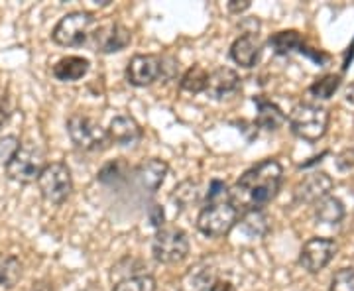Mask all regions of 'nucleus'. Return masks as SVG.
Here are the masks:
<instances>
[{
  "mask_svg": "<svg viewBox=\"0 0 354 291\" xmlns=\"http://www.w3.org/2000/svg\"><path fill=\"white\" fill-rule=\"evenodd\" d=\"M207 85H209V71L201 65H193L181 77V89L187 93H203L207 91Z\"/></svg>",
  "mask_w": 354,
  "mask_h": 291,
  "instance_id": "22",
  "label": "nucleus"
},
{
  "mask_svg": "<svg viewBox=\"0 0 354 291\" xmlns=\"http://www.w3.org/2000/svg\"><path fill=\"white\" fill-rule=\"evenodd\" d=\"M239 87H241V79L236 75V71H232L228 67H218L213 73H209L207 95L213 99H225Z\"/></svg>",
  "mask_w": 354,
  "mask_h": 291,
  "instance_id": "14",
  "label": "nucleus"
},
{
  "mask_svg": "<svg viewBox=\"0 0 354 291\" xmlns=\"http://www.w3.org/2000/svg\"><path fill=\"white\" fill-rule=\"evenodd\" d=\"M167 164L162 162V160H146L144 164H140L136 167V179L140 181V185L144 187V189L148 191H158L160 189V185L164 183L165 176H167Z\"/></svg>",
  "mask_w": 354,
  "mask_h": 291,
  "instance_id": "16",
  "label": "nucleus"
},
{
  "mask_svg": "<svg viewBox=\"0 0 354 291\" xmlns=\"http://www.w3.org/2000/svg\"><path fill=\"white\" fill-rule=\"evenodd\" d=\"M67 134L77 148L85 152H102L113 144L109 132L87 114H71L67 120Z\"/></svg>",
  "mask_w": 354,
  "mask_h": 291,
  "instance_id": "2",
  "label": "nucleus"
},
{
  "mask_svg": "<svg viewBox=\"0 0 354 291\" xmlns=\"http://www.w3.org/2000/svg\"><path fill=\"white\" fill-rule=\"evenodd\" d=\"M268 44H270V48L276 51L278 55H286V53H291V51L295 50L304 51V38L295 30L278 32V34H274L272 38L268 39Z\"/></svg>",
  "mask_w": 354,
  "mask_h": 291,
  "instance_id": "19",
  "label": "nucleus"
},
{
  "mask_svg": "<svg viewBox=\"0 0 354 291\" xmlns=\"http://www.w3.org/2000/svg\"><path fill=\"white\" fill-rule=\"evenodd\" d=\"M152 254L160 264H167V266L179 264L189 254V238L181 228H160L156 238H153Z\"/></svg>",
  "mask_w": 354,
  "mask_h": 291,
  "instance_id": "5",
  "label": "nucleus"
},
{
  "mask_svg": "<svg viewBox=\"0 0 354 291\" xmlns=\"http://www.w3.org/2000/svg\"><path fill=\"white\" fill-rule=\"evenodd\" d=\"M315 215L325 225H337V223H341L342 216H344V205H342L341 199L327 195V197H323L321 201L317 203Z\"/></svg>",
  "mask_w": 354,
  "mask_h": 291,
  "instance_id": "20",
  "label": "nucleus"
},
{
  "mask_svg": "<svg viewBox=\"0 0 354 291\" xmlns=\"http://www.w3.org/2000/svg\"><path fill=\"white\" fill-rule=\"evenodd\" d=\"M113 291H156V279L152 276H134L114 285Z\"/></svg>",
  "mask_w": 354,
  "mask_h": 291,
  "instance_id": "25",
  "label": "nucleus"
},
{
  "mask_svg": "<svg viewBox=\"0 0 354 291\" xmlns=\"http://www.w3.org/2000/svg\"><path fill=\"white\" fill-rule=\"evenodd\" d=\"M236 223H239V211L228 201L207 205L197 216V228L205 236L211 238L227 236Z\"/></svg>",
  "mask_w": 354,
  "mask_h": 291,
  "instance_id": "7",
  "label": "nucleus"
},
{
  "mask_svg": "<svg viewBox=\"0 0 354 291\" xmlns=\"http://www.w3.org/2000/svg\"><path fill=\"white\" fill-rule=\"evenodd\" d=\"M329 291H354V267H342V270H339L333 276Z\"/></svg>",
  "mask_w": 354,
  "mask_h": 291,
  "instance_id": "26",
  "label": "nucleus"
},
{
  "mask_svg": "<svg viewBox=\"0 0 354 291\" xmlns=\"http://www.w3.org/2000/svg\"><path fill=\"white\" fill-rule=\"evenodd\" d=\"M150 218H152L153 227H162L164 225V211H162V207L153 205L152 209H150Z\"/></svg>",
  "mask_w": 354,
  "mask_h": 291,
  "instance_id": "32",
  "label": "nucleus"
},
{
  "mask_svg": "<svg viewBox=\"0 0 354 291\" xmlns=\"http://www.w3.org/2000/svg\"><path fill=\"white\" fill-rule=\"evenodd\" d=\"M211 291H236V288L230 281H215L211 285Z\"/></svg>",
  "mask_w": 354,
  "mask_h": 291,
  "instance_id": "33",
  "label": "nucleus"
},
{
  "mask_svg": "<svg viewBox=\"0 0 354 291\" xmlns=\"http://www.w3.org/2000/svg\"><path fill=\"white\" fill-rule=\"evenodd\" d=\"M256 106H258V126L266 128V130H278L283 122H286V114L281 113L278 104H274L272 101H266L262 97L254 99Z\"/></svg>",
  "mask_w": 354,
  "mask_h": 291,
  "instance_id": "18",
  "label": "nucleus"
},
{
  "mask_svg": "<svg viewBox=\"0 0 354 291\" xmlns=\"http://www.w3.org/2000/svg\"><path fill=\"white\" fill-rule=\"evenodd\" d=\"M164 73V62L162 57L146 53V55H134L127 67V79L134 87H146L152 85L156 79Z\"/></svg>",
  "mask_w": 354,
  "mask_h": 291,
  "instance_id": "10",
  "label": "nucleus"
},
{
  "mask_svg": "<svg viewBox=\"0 0 354 291\" xmlns=\"http://www.w3.org/2000/svg\"><path fill=\"white\" fill-rule=\"evenodd\" d=\"M88 71V62L85 57H79V55H69L59 59L57 64L53 65V77L57 81H64V83H73L79 81L87 75Z\"/></svg>",
  "mask_w": 354,
  "mask_h": 291,
  "instance_id": "17",
  "label": "nucleus"
},
{
  "mask_svg": "<svg viewBox=\"0 0 354 291\" xmlns=\"http://www.w3.org/2000/svg\"><path fill=\"white\" fill-rule=\"evenodd\" d=\"M339 250L337 242L333 238H309L305 242L301 254H299V264L307 270L309 274H317L323 267L329 266V262L335 258Z\"/></svg>",
  "mask_w": 354,
  "mask_h": 291,
  "instance_id": "9",
  "label": "nucleus"
},
{
  "mask_svg": "<svg viewBox=\"0 0 354 291\" xmlns=\"http://www.w3.org/2000/svg\"><path fill=\"white\" fill-rule=\"evenodd\" d=\"M227 197V185H225L223 181H213L211 187H209V193H207V201H209V205H213V203H227L225 201Z\"/></svg>",
  "mask_w": 354,
  "mask_h": 291,
  "instance_id": "29",
  "label": "nucleus"
},
{
  "mask_svg": "<svg viewBox=\"0 0 354 291\" xmlns=\"http://www.w3.org/2000/svg\"><path fill=\"white\" fill-rule=\"evenodd\" d=\"M132 34L127 26L122 24H106L101 26L95 34H93V44L95 50L101 53H114V51H122L130 44Z\"/></svg>",
  "mask_w": 354,
  "mask_h": 291,
  "instance_id": "11",
  "label": "nucleus"
},
{
  "mask_svg": "<svg viewBox=\"0 0 354 291\" xmlns=\"http://www.w3.org/2000/svg\"><path fill=\"white\" fill-rule=\"evenodd\" d=\"M44 153L34 146H20L6 162V176L18 183L38 181L44 171Z\"/></svg>",
  "mask_w": 354,
  "mask_h": 291,
  "instance_id": "8",
  "label": "nucleus"
},
{
  "mask_svg": "<svg viewBox=\"0 0 354 291\" xmlns=\"http://www.w3.org/2000/svg\"><path fill=\"white\" fill-rule=\"evenodd\" d=\"M38 187L41 197L48 203L62 205L73 191L71 171L64 162H51L44 167L38 179Z\"/></svg>",
  "mask_w": 354,
  "mask_h": 291,
  "instance_id": "6",
  "label": "nucleus"
},
{
  "mask_svg": "<svg viewBox=\"0 0 354 291\" xmlns=\"http://www.w3.org/2000/svg\"><path fill=\"white\" fill-rule=\"evenodd\" d=\"M283 169L276 160H264L244 171L241 179L228 191V203L239 213L262 211L278 195Z\"/></svg>",
  "mask_w": 354,
  "mask_h": 291,
  "instance_id": "1",
  "label": "nucleus"
},
{
  "mask_svg": "<svg viewBox=\"0 0 354 291\" xmlns=\"http://www.w3.org/2000/svg\"><path fill=\"white\" fill-rule=\"evenodd\" d=\"M290 126L295 136L307 140V142H317L327 132L329 111L325 106L311 104V102L297 104L290 114Z\"/></svg>",
  "mask_w": 354,
  "mask_h": 291,
  "instance_id": "3",
  "label": "nucleus"
},
{
  "mask_svg": "<svg viewBox=\"0 0 354 291\" xmlns=\"http://www.w3.org/2000/svg\"><path fill=\"white\" fill-rule=\"evenodd\" d=\"M242 228L246 234L250 236H264L268 232V218L262 211H252V213H246L242 218Z\"/></svg>",
  "mask_w": 354,
  "mask_h": 291,
  "instance_id": "23",
  "label": "nucleus"
},
{
  "mask_svg": "<svg viewBox=\"0 0 354 291\" xmlns=\"http://www.w3.org/2000/svg\"><path fill=\"white\" fill-rule=\"evenodd\" d=\"M197 199V183L193 181H183L181 185H177L174 193V201L179 203L181 207H187L189 203Z\"/></svg>",
  "mask_w": 354,
  "mask_h": 291,
  "instance_id": "27",
  "label": "nucleus"
},
{
  "mask_svg": "<svg viewBox=\"0 0 354 291\" xmlns=\"http://www.w3.org/2000/svg\"><path fill=\"white\" fill-rule=\"evenodd\" d=\"M22 278V264L16 256H0V288L12 290Z\"/></svg>",
  "mask_w": 354,
  "mask_h": 291,
  "instance_id": "21",
  "label": "nucleus"
},
{
  "mask_svg": "<svg viewBox=\"0 0 354 291\" xmlns=\"http://www.w3.org/2000/svg\"><path fill=\"white\" fill-rule=\"evenodd\" d=\"M124 169H127V164L116 160V162H111L102 167V171L99 173V179L104 181V183H113V181H118V179L124 176Z\"/></svg>",
  "mask_w": 354,
  "mask_h": 291,
  "instance_id": "28",
  "label": "nucleus"
},
{
  "mask_svg": "<svg viewBox=\"0 0 354 291\" xmlns=\"http://www.w3.org/2000/svg\"><path fill=\"white\" fill-rule=\"evenodd\" d=\"M248 8H250V0H232V2H228V10L234 14L244 12Z\"/></svg>",
  "mask_w": 354,
  "mask_h": 291,
  "instance_id": "31",
  "label": "nucleus"
},
{
  "mask_svg": "<svg viewBox=\"0 0 354 291\" xmlns=\"http://www.w3.org/2000/svg\"><path fill=\"white\" fill-rule=\"evenodd\" d=\"M230 57L241 65V67L250 69V67L258 64V57H260V41L256 39L254 34H244V36H241V38L232 44Z\"/></svg>",
  "mask_w": 354,
  "mask_h": 291,
  "instance_id": "15",
  "label": "nucleus"
},
{
  "mask_svg": "<svg viewBox=\"0 0 354 291\" xmlns=\"http://www.w3.org/2000/svg\"><path fill=\"white\" fill-rule=\"evenodd\" d=\"M93 28H95V16L91 12H69L65 14L64 18L55 24L53 28V41L65 46V48H77V46H83L91 34H93Z\"/></svg>",
  "mask_w": 354,
  "mask_h": 291,
  "instance_id": "4",
  "label": "nucleus"
},
{
  "mask_svg": "<svg viewBox=\"0 0 354 291\" xmlns=\"http://www.w3.org/2000/svg\"><path fill=\"white\" fill-rule=\"evenodd\" d=\"M106 132H109L111 142L118 144V146H134L142 138V128H140V124L132 116H127V114L114 116Z\"/></svg>",
  "mask_w": 354,
  "mask_h": 291,
  "instance_id": "12",
  "label": "nucleus"
},
{
  "mask_svg": "<svg viewBox=\"0 0 354 291\" xmlns=\"http://www.w3.org/2000/svg\"><path fill=\"white\" fill-rule=\"evenodd\" d=\"M10 114H12L10 102H8V99H6V97H2V95H0V126H4V124L8 122Z\"/></svg>",
  "mask_w": 354,
  "mask_h": 291,
  "instance_id": "30",
  "label": "nucleus"
},
{
  "mask_svg": "<svg viewBox=\"0 0 354 291\" xmlns=\"http://www.w3.org/2000/svg\"><path fill=\"white\" fill-rule=\"evenodd\" d=\"M341 85V77L339 75H325L323 79H319L317 83L311 85L309 93L317 97V99H330L335 95V91L339 89Z\"/></svg>",
  "mask_w": 354,
  "mask_h": 291,
  "instance_id": "24",
  "label": "nucleus"
},
{
  "mask_svg": "<svg viewBox=\"0 0 354 291\" xmlns=\"http://www.w3.org/2000/svg\"><path fill=\"white\" fill-rule=\"evenodd\" d=\"M333 189V179L327 173H313L295 187V199L301 203H319Z\"/></svg>",
  "mask_w": 354,
  "mask_h": 291,
  "instance_id": "13",
  "label": "nucleus"
}]
</instances>
